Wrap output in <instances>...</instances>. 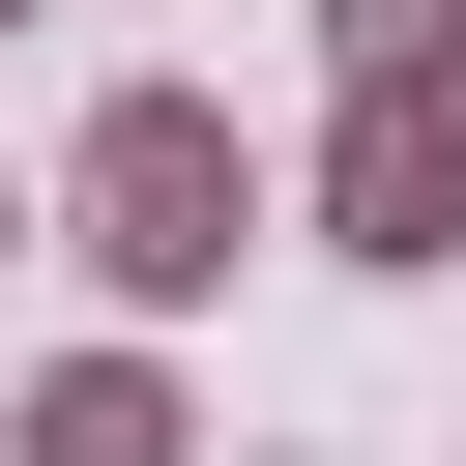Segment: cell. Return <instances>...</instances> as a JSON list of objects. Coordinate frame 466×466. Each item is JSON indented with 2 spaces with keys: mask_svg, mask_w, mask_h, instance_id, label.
I'll list each match as a JSON object with an SVG mask.
<instances>
[{
  "mask_svg": "<svg viewBox=\"0 0 466 466\" xmlns=\"http://www.w3.org/2000/svg\"><path fill=\"white\" fill-rule=\"evenodd\" d=\"M58 233H87V291H116V320H204V291H233V233H262V146H233L204 87H116V116L58 146Z\"/></svg>",
  "mask_w": 466,
  "mask_h": 466,
  "instance_id": "1",
  "label": "cell"
},
{
  "mask_svg": "<svg viewBox=\"0 0 466 466\" xmlns=\"http://www.w3.org/2000/svg\"><path fill=\"white\" fill-rule=\"evenodd\" d=\"M320 29H350V87H379V58H437V29H466V0H320Z\"/></svg>",
  "mask_w": 466,
  "mask_h": 466,
  "instance_id": "4",
  "label": "cell"
},
{
  "mask_svg": "<svg viewBox=\"0 0 466 466\" xmlns=\"http://www.w3.org/2000/svg\"><path fill=\"white\" fill-rule=\"evenodd\" d=\"M29 466H204V437H175L146 350H58V379H29Z\"/></svg>",
  "mask_w": 466,
  "mask_h": 466,
  "instance_id": "3",
  "label": "cell"
},
{
  "mask_svg": "<svg viewBox=\"0 0 466 466\" xmlns=\"http://www.w3.org/2000/svg\"><path fill=\"white\" fill-rule=\"evenodd\" d=\"M320 233H350V262H466V29L350 87V146H320Z\"/></svg>",
  "mask_w": 466,
  "mask_h": 466,
  "instance_id": "2",
  "label": "cell"
},
{
  "mask_svg": "<svg viewBox=\"0 0 466 466\" xmlns=\"http://www.w3.org/2000/svg\"><path fill=\"white\" fill-rule=\"evenodd\" d=\"M0 233H29V204H0Z\"/></svg>",
  "mask_w": 466,
  "mask_h": 466,
  "instance_id": "6",
  "label": "cell"
},
{
  "mask_svg": "<svg viewBox=\"0 0 466 466\" xmlns=\"http://www.w3.org/2000/svg\"><path fill=\"white\" fill-rule=\"evenodd\" d=\"M0 29H29V0H0Z\"/></svg>",
  "mask_w": 466,
  "mask_h": 466,
  "instance_id": "5",
  "label": "cell"
}]
</instances>
